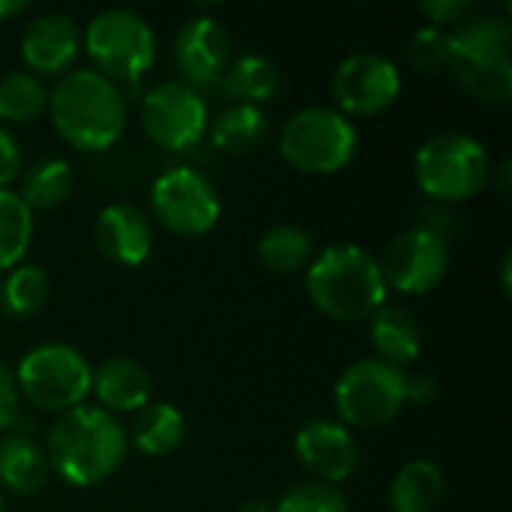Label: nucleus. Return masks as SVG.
Wrapping results in <instances>:
<instances>
[{
	"label": "nucleus",
	"mask_w": 512,
	"mask_h": 512,
	"mask_svg": "<svg viewBox=\"0 0 512 512\" xmlns=\"http://www.w3.org/2000/svg\"><path fill=\"white\" fill-rule=\"evenodd\" d=\"M129 438L123 423L99 405H78L57 417L48 432V468L75 489L105 483L126 459Z\"/></svg>",
	"instance_id": "1"
},
{
	"label": "nucleus",
	"mask_w": 512,
	"mask_h": 512,
	"mask_svg": "<svg viewBox=\"0 0 512 512\" xmlns=\"http://www.w3.org/2000/svg\"><path fill=\"white\" fill-rule=\"evenodd\" d=\"M48 114L57 135L81 153L114 147L126 129V96L96 69H72L48 90Z\"/></svg>",
	"instance_id": "2"
},
{
	"label": "nucleus",
	"mask_w": 512,
	"mask_h": 512,
	"mask_svg": "<svg viewBox=\"0 0 512 512\" xmlns=\"http://www.w3.org/2000/svg\"><path fill=\"white\" fill-rule=\"evenodd\" d=\"M306 291L312 303L333 321H369L387 303V282L372 252L354 243L321 249L306 267Z\"/></svg>",
	"instance_id": "3"
},
{
	"label": "nucleus",
	"mask_w": 512,
	"mask_h": 512,
	"mask_svg": "<svg viewBox=\"0 0 512 512\" xmlns=\"http://www.w3.org/2000/svg\"><path fill=\"white\" fill-rule=\"evenodd\" d=\"M357 147V126L342 111L327 105H306L294 111L279 132L282 159L291 168L315 177H327L348 168L357 156Z\"/></svg>",
	"instance_id": "4"
},
{
	"label": "nucleus",
	"mask_w": 512,
	"mask_h": 512,
	"mask_svg": "<svg viewBox=\"0 0 512 512\" xmlns=\"http://www.w3.org/2000/svg\"><path fill=\"white\" fill-rule=\"evenodd\" d=\"M414 177L432 201L462 204L486 189L492 180V159L474 135L441 132L417 150Z\"/></svg>",
	"instance_id": "5"
},
{
	"label": "nucleus",
	"mask_w": 512,
	"mask_h": 512,
	"mask_svg": "<svg viewBox=\"0 0 512 512\" xmlns=\"http://www.w3.org/2000/svg\"><path fill=\"white\" fill-rule=\"evenodd\" d=\"M84 51L93 60L90 69L111 84L138 87L156 60L153 27L129 9H102L84 27Z\"/></svg>",
	"instance_id": "6"
},
{
	"label": "nucleus",
	"mask_w": 512,
	"mask_h": 512,
	"mask_svg": "<svg viewBox=\"0 0 512 512\" xmlns=\"http://www.w3.org/2000/svg\"><path fill=\"white\" fill-rule=\"evenodd\" d=\"M18 396H24L33 408L66 414L90 396V378L93 366L87 357L72 345H39L27 351L18 360V369L12 372Z\"/></svg>",
	"instance_id": "7"
},
{
	"label": "nucleus",
	"mask_w": 512,
	"mask_h": 512,
	"mask_svg": "<svg viewBox=\"0 0 512 512\" xmlns=\"http://www.w3.org/2000/svg\"><path fill=\"white\" fill-rule=\"evenodd\" d=\"M333 405L348 429L387 426L408 405V372L378 357L357 360L339 375L333 387Z\"/></svg>",
	"instance_id": "8"
},
{
	"label": "nucleus",
	"mask_w": 512,
	"mask_h": 512,
	"mask_svg": "<svg viewBox=\"0 0 512 512\" xmlns=\"http://www.w3.org/2000/svg\"><path fill=\"white\" fill-rule=\"evenodd\" d=\"M156 222L177 237H201L213 231L222 216V201L207 174L189 165L162 171L150 189Z\"/></svg>",
	"instance_id": "9"
},
{
	"label": "nucleus",
	"mask_w": 512,
	"mask_h": 512,
	"mask_svg": "<svg viewBox=\"0 0 512 512\" xmlns=\"http://www.w3.org/2000/svg\"><path fill=\"white\" fill-rule=\"evenodd\" d=\"M138 117L147 138L171 153L192 150L207 135V123H210L204 96L186 81L153 84L141 96Z\"/></svg>",
	"instance_id": "10"
},
{
	"label": "nucleus",
	"mask_w": 512,
	"mask_h": 512,
	"mask_svg": "<svg viewBox=\"0 0 512 512\" xmlns=\"http://www.w3.org/2000/svg\"><path fill=\"white\" fill-rule=\"evenodd\" d=\"M402 93L399 66L375 51H360L345 57L333 72V99L336 111L345 117H375L384 114Z\"/></svg>",
	"instance_id": "11"
},
{
	"label": "nucleus",
	"mask_w": 512,
	"mask_h": 512,
	"mask_svg": "<svg viewBox=\"0 0 512 512\" xmlns=\"http://www.w3.org/2000/svg\"><path fill=\"white\" fill-rule=\"evenodd\" d=\"M378 264H381L387 288L399 294H426L435 285H441V279L447 276L450 246L435 231L414 225L387 246Z\"/></svg>",
	"instance_id": "12"
},
{
	"label": "nucleus",
	"mask_w": 512,
	"mask_h": 512,
	"mask_svg": "<svg viewBox=\"0 0 512 512\" xmlns=\"http://www.w3.org/2000/svg\"><path fill=\"white\" fill-rule=\"evenodd\" d=\"M174 60L183 72V81L198 93L204 87H219L231 63V36L216 18L195 15L180 27L174 39Z\"/></svg>",
	"instance_id": "13"
},
{
	"label": "nucleus",
	"mask_w": 512,
	"mask_h": 512,
	"mask_svg": "<svg viewBox=\"0 0 512 512\" xmlns=\"http://www.w3.org/2000/svg\"><path fill=\"white\" fill-rule=\"evenodd\" d=\"M294 453L300 465L318 477V483H345L360 465V447L348 426L336 420H312L294 438Z\"/></svg>",
	"instance_id": "14"
},
{
	"label": "nucleus",
	"mask_w": 512,
	"mask_h": 512,
	"mask_svg": "<svg viewBox=\"0 0 512 512\" xmlns=\"http://www.w3.org/2000/svg\"><path fill=\"white\" fill-rule=\"evenodd\" d=\"M81 54L78 24L63 12L36 15L21 33V57L36 78H63Z\"/></svg>",
	"instance_id": "15"
},
{
	"label": "nucleus",
	"mask_w": 512,
	"mask_h": 512,
	"mask_svg": "<svg viewBox=\"0 0 512 512\" xmlns=\"http://www.w3.org/2000/svg\"><path fill=\"white\" fill-rule=\"evenodd\" d=\"M99 252L120 267H141L153 252V225L132 204H108L93 225Z\"/></svg>",
	"instance_id": "16"
},
{
	"label": "nucleus",
	"mask_w": 512,
	"mask_h": 512,
	"mask_svg": "<svg viewBox=\"0 0 512 512\" xmlns=\"http://www.w3.org/2000/svg\"><path fill=\"white\" fill-rule=\"evenodd\" d=\"M90 393L108 414H138L153 402V381L138 360L108 357L93 369Z\"/></svg>",
	"instance_id": "17"
},
{
	"label": "nucleus",
	"mask_w": 512,
	"mask_h": 512,
	"mask_svg": "<svg viewBox=\"0 0 512 512\" xmlns=\"http://www.w3.org/2000/svg\"><path fill=\"white\" fill-rule=\"evenodd\" d=\"M51 468L45 447L21 429H9L0 438V486L12 495H33L45 486Z\"/></svg>",
	"instance_id": "18"
},
{
	"label": "nucleus",
	"mask_w": 512,
	"mask_h": 512,
	"mask_svg": "<svg viewBox=\"0 0 512 512\" xmlns=\"http://www.w3.org/2000/svg\"><path fill=\"white\" fill-rule=\"evenodd\" d=\"M450 33L456 42V60L512 63V24L504 15L471 12Z\"/></svg>",
	"instance_id": "19"
},
{
	"label": "nucleus",
	"mask_w": 512,
	"mask_h": 512,
	"mask_svg": "<svg viewBox=\"0 0 512 512\" xmlns=\"http://www.w3.org/2000/svg\"><path fill=\"white\" fill-rule=\"evenodd\" d=\"M369 336H372L378 360L393 363L399 369L414 363L423 351V327L405 306L384 303L369 318Z\"/></svg>",
	"instance_id": "20"
},
{
	"label": "nucleus",
	"mask_w": 512,
	"mask_h": 512,
	"mask_svg": "<svg viewBox=\"0 0 512 512\" xmlns=\"http://www.w3.org/2000/svg\"><path fill=\"white\" fill-rule=\"evenodd\" d=\"M219 90L231 99V105H255L261 108L279 90V69L264 54H240L228 63Z\"/></svg>",
	"instance_id": "21"
},
{
	"label": "nucleus",
	"mask_w": 512,
	"mask_h": 512,
	"mask_svg": "<svg viewBox=\"0 0 512 512\" xmlns=\"http://www.w3.org/2000/svg\"><path fill=\"white\" fill-rule=\"evenodd\" d=\"M183 435H186V420L183 414L168 405V402H150L147 408H141L132 420V429H129V441L138 453L144 456H168L174 453L180 444H183Z\"/></svg>",
	"instance_id": "22"
},
{
	"label": "nucleus",
	"mask_w": 512,
	"mask_h": 512,
	"mask_svg": "<svg viewBox=\"0 0 512 512\" xmlns=\"http://www.w3.org/2000/svg\"><path fill=\"white\" fill-rule=\"evenodd\" d=\"M270 132V120L264 108L255 105H228L207 123V135L222 153H252L264 144Z\"/></svg>",
	"instance_id": "23"
},
{
	"label": "nucleus",
	"mask_w": 512,
	"mask_h": 512,
	"mask_svg": "<svg viewBox=\"0 0 512 512\" xmlns=\"http://www.w3.org/2000/svg\"><path fill=\"white\" fill-rule=\"evenodd\" d=\"M444 498V474L429 459L408 462L390 483V510L432 512Z\"/></svg>",
	"instance_id": "24"
},
{
	"label": "nucleus",
	"mask_w": 512,
	"mask_h": 512,
	"mask_svg": "<svg viewBox=\"0 0 512 512\" xmlns=\"http://www.w3.org/2000/svg\"><path fill=\"white\" fill-rule=\"evenodd\" d=\"M75 186V174L72 165L66 159L57 156H45L39 162H33L27 171H21V189L18 198L27 204V210H54L60 204H66V198L72 195Z\"/></svg>",
	"instance_id": "25"
},
{
	"label": "nucleus",
	"mask_w": 512,
	"mask_h": 512,
	"mask_svg": "<svg viewBox=\"0 0 512 512\" xmlns=\"http://www.w3.org/2000/svg\"><path fill=\"white\" fill-rule=\"evenodd\" d=\"M315 258V240L297 225H273L258 240V261L273 273H300Z\"/></svg>",
	"instance_id": "26"
},
{
	"label": "nucleus",
	"mask_w": 512,
	"mask_h": 512,
	"mask_svg": "<svg viewBox=\"0 0 512 512\" xmlns=\"http://www.w3.org/2000/svg\"><path fill=\"white\" fill-rule=\"evenodd\" d=\"M51 300V279L36 264H18L0 285V309L9 318H33Z\"/></svg>",
	"instance_id": "27"
},
{
	"label": "nucleus",
	"mask_w": 512,
	"mask_h": 512,
	"mask_svg": "<svg viewBox=\"0 0 512 512\" xmlns=\"http://www.w3.org/2000/svg\"><path fill=\"white\" fill-rule=\"evenodd\" d=\"M48 111V87L27 69L0 75V120L30 123Z\"/></svg>",
	"instance_id": "28"
},
{
	"label": "nucleus",
	"mask_w": 512,
	"mask_h": 512,
	"mask_svg": "<svg viewBox=\"0 0 512 512\" xmlns=\"http://www.w3.org/2000/svg\"><path fill=\"white\" fill-rule=\"evenodd\" d=\"M33 240V213L12 189H0V270L21 264Z\"/></svg>",
	"instance_id": "29"
},
{
	"label": "nucleus",
	"mask_w": 512,
	"mask_h": 512,
	"mask_svg": "<svg viewBox=\"0 0 512 512\" xmlns=\"http://www.w3.org/2000/svg\"><path fill=\"white\" fill-rule=\"evenodd\" d=\"M456 81L480 102L504 105L512 99V63H480V60H456Z\"/></svg>",
	"instance_id": "30"
},
{
	"label": "nucleus",
	"mask_w": 512,
	"mask_h": 512,
	"mask_svg": "<svg viewBox=\"0 0 512 512\" xmlns=\"http://www.w3.org/2000/svg\"><path fill=\"white\" fill-rule=\"evenodd\" d=\"M408 60L426 72V75H438V72H453L456 66V42L450 30L441 27H420L411 39H408Z\"/></svg>",
	"instance_id": "31"
},
{
	"label": "nucleus",
	"mask_w": 512,
	"mask_h": 512,
	"mask_svg": "<svg viewBox=\"0 0 512 512\" xmlns=\"http://www.w3.org/2000/svg\"><path fill=\"white\" fill-rule=\"evenodd\" d=\"M273 512H348V498L327 483H297L291 486Z\"/></svg>",
	"instance_id": "32"
},
{
	"label": "nucleus",
	"mask_w": 512,
	"mask_h": 512,
	"mask_svg": "<svg viewBox=\"0 0 512 512\" xmlns=\"http://www.w3.org/2000/svg\"><path fill=\"white\" fill-rule=\"evenodd\" d=\"M420 15L429 18V27H441V30H453L465 15H471V3L468 0H429L417 6Z\"/></svg>",
	"instance_id": "33"
},
{
	"label": "nucleus",
	"mask_w": 512,
	"mask_h": 512,
	"mask_svg": "<svg viewBox=\"0 0 512 512\" xmlns=\"http://www.w3.org/2000/svg\"><path fill=\"white\" fill-rule=\"evenodd\" d=\"M21 168H24L21 147H18L15 135L0 123V189H9V183L15 177H21Z\"/></svg>",
	"instance_id": "34"
},
{
	"label": "nucleus",
	"mask_w": 512,
	"mask_h": 512,
	"mask_svg": "<svg viewBox=\"0 0 512 512\" xmlns=\"http://www.w3.org/2000/svg\"><path fill=\"white\" fill-rule=\"evenodd\" d=\"M18 387H15V378L12 372L0 363V432H6L12 423H15V414H18Z\"/></svg>",
	"instance_id": "35"
},
{
	"label": "nucleus",
	"mask_w": 512,
	"mask_h": 512,
	"mask_svg": "<svg viewBox=\"0 0 512 512\" xmlns=\"http://www.w3.org/2000/svg\"><path fill=\"white\" fill-rule=\"evenodd\" d=\"M438 396V381L432 375H408V402L414 405H429Z\"/></svg>",
	"instance_id": "36"
},
{
	"label": "nucleus",
	"mask_w": 512,
	"mask_h": 512,
	"mask_svg": "<svg viewBox=\"0 0 512 512\" xmlns=\"http://www.w3.org/2000/svg\"><path fill=\"white\" fill-rule=\"evenodd\" d=\"M510 177H512V162L510 159H504L501 165H498V192L501 195H510Z\"/></svg>",
	"instance_id": "37"
},
{
	"label": "nucleus",
	"mask_w": 512,
	"mask_h": 512,
	"mask_svg": "<svg viewBox=\"0 0 512 512\" xmlns=\"http://www.w3.org/2000/svg\"><path fill=\"white\" fill-rule=\"evenodd\" d=\"M27 9L24 0H0V18H15Z\"/></svg>",
	"instance_id": "38"
},
{
	"label": "nucleus",
	"mask_w": 512,
	"mask_h": 512,
	"mask_svg": "<svg viewBox=\"0 0 512 512\" xmlns=\"http://www.w3.org/2000/svg\"><path fill=\"white\" fill-rule=\"evenodd\" d=\"M510 267H512V252L507 249V252H504V258H501V288H504V294H510V288H512Z\"/></svg>",
	"instance_id": "39"
},
{
	"label": "nucleus",
	"mask_w": 512,
	"mask_h": 512,
	"mask_svg": "<svg viewBox=\"0 0 512 512\" xmlns=\"http://www.w3.org/2000/svg\"><path fill=\"white\" fill-rule=\"evenodd\" d=\"M240 512H273V507L267 501H249V504L240 507Z\"/></svg>",
	"instance_id": "40"
},
{
	"label": "nucleus",
	"mask_w": 512,
	"mask_h": 512,
	"mask_svg": "<svg viewBox=\"0 0 512 512\" xmlns=\"http://www.w3.org/2000/svg\"><path fill=\"white\" fill-rule=\"evenodd\" d=\"M0 512H3V498H0Z\"/></svg>",
	"instance_id": "41"
}]
</instances>
